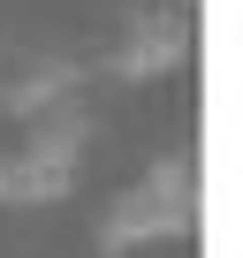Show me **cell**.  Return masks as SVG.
Instances as JSON below:
<instances>
[{
  "label": "cell",
  "instance_id": "cell-4",
  "mask_svg": "<svg viewBox=\"0 0 243 258\" xmlns=\"http://www.w3.org/2000/svg\"><path fill=\"white\" fill-rule=\"evenodd\" d=\"M69 84H76V69L69 61H46V69H31V76H16L8 91H0V106H8V114H46Z\"/></svg>",
  "mask_w": 243,
  "mask_h": 258
},
{
  "label": "cell",
  "instance_id": "cell-2",
  "mask_svg": "<svg viewBox=\"0 0 243 258\" xmlns=\"http://www.w3.org/2000/svg\"><path fill=\"white\" fill-rule=\"evenodd\" d=\"M76 145H84V114H61L46 137H31V152L0 160V198H8V205H53V198H69Z\"/></svg>",
  "mask_w": 243,
  "mask_h": 258
},
{
  "label": "cell",
  "instance_id": "cell-1",
  "mask_svg": "<svg viewBox=\"0 0 243 258\" xmlns=\"http://www.w3.org/2000/svg\"><path fill=\"white\" fill-rule=\"evenodd\" d=\"M198 220V175L190 160H160L152 175H137L130 190H122L99 220V250H130L145 235H183Z\"/></svg>",
  "mask_w": 243,
  "mask_h": 258
},
{
  "label": "cell",
  "instance_id": "cell-3",
  "mask_svg": "<svg viewBox=\"0 0 243 258\" xmlns=\"http://www.w3.org/2000/svg\"><path fill=\"white\" fill-rule=\"evenodd\" d=\"M183 53H190V23H183V8H145V16L130 23V38H122L114 69H122V76H160V69H175Z\"/></svg>",
  "mask_w": 243,
  "mask_h": 258
}]
</instances>
